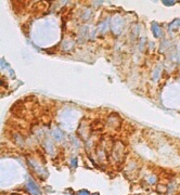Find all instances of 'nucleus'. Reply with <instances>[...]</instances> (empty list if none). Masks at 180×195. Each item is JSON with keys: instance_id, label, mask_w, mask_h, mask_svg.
Masks as SVG:
<instances>
[{"instance_id": "1", "label": "nucleus", "mask_w": 180, "mask_h": 195, "mask_svg": "<svg viewBox=\"0 0 180 195\" xmlns=\"http://www.w3.org/2000/svg\"><path fill=\"white\" fill-rule=\"evenodd\" d=\"M26 188L28 190V192L31 195H41V191H40L39 187L37 185V183L35 181H33L32 179H28L26 183Z\"/></svg>"}, {"instance_id": "2", "label": "nucleus", "mask_w": 180, "mask_h": 195, "mask_svg": "<svg viewBox=\"0 0 180 195\" xmlns=\"http://www.w3.org/2000/svg\"><path fill=\"white\" fill-rule=\"evenodd\" d=\"M152 29H153V34L156 38L162 37V28L158 26V24L153 23V25H152Z\"/></svg>"}, {"instance_id": "3", "label": "nucleus", "mask_w": 180, "mask_h": 195, "mask_svg": "<svg viewBox=\"0 0 180 195\" xmlns=\"http://www.w3.org/2000/svg\"><path fill=\"white\" fill-rule=\"evenodd\" d=\"M180 26V19H177V20H175L174 22H173L172 24L169 25V31H176L177 28Z\"/></svg>"}, {"instance_id": "4", "label": "nucleus", "mask_w": 180, "mask_h": 195, "mask_svg": "<svg viewBox=\"0 0 180 195\" xmlns=\"http://www.w3.org/2000/svg\"><path fill=\"white\" fill-rule=\"evenodd\" d=\"M53 138L56 140H58V141H60L61 139L63 138V135H62V132H61L59 129H56V130L53 131Z\"/></svg>"}, {"instance_id": "5", "label": "nucleus", "mask_w": 180, "mask_h": 195, "mask_svg": "<svg viewBox=\"0 0 180 195\" xmlns=\"http://www.w3.org/2000/svg\"><path fill=\"white\" fill-rule=\"evenodd\" d=\"M78 195H90V193L87 190H81V191L78 192Z\"/></svg>"}, {"instance_id": "6", "label": "nucleus", "mask_w": 180, "mask_h": 195, "mask_svg": "<svg viewBox=\"0 0 180 195\" xmlns=\"http://www.w3.org/2000/svg\"><path fill=\"white\" fill-rule=\"evenodd\" d=\"M163 3H165L166 6H173L175 3V1H166V0H164Z\"/></svg>"}, {"instance_id": "7", "label": "nucleus", "mask_w": 180, "mask_h": 195, "mask_svg": "<svg viewBox=\"0 0 180 195\" xmlns=\"http://www.w3.org/2000/svg\"><path fill=\"white\" fill-rule=\"evenodd\" d=\"M100 27H101V31H105V28H106V23L100 24Z\"/></svg>"}, {"instance_id": "8", "label": "nucleus", "mask_w": 180, "mask_h": 195, "mask_svg": "<svg viewBox=\"0 0 180 195\" xmlns=\"http://www.w3.org/2000/svg\"><path fill=\"white\" fill-rule=\"evenodd\" d=\"M76 164H77V158H73L72 159V165H73V167H76Z\"/></svg>"}, {"instance_id": "9", "label": "nucleus", "mask_w": 180, "mask_h": 195, "mask_svg": "<svg viewBox=\"0 0 180 195\" xmlns=\"http://www.w3.org/2000/svg\"><path fill=\"white\" fill-rule=\"evenodd\" d=\"M156 181V179L154 178V177H151V179H149V182H151V183H154Z\"/></svg>"}]
</instances>
